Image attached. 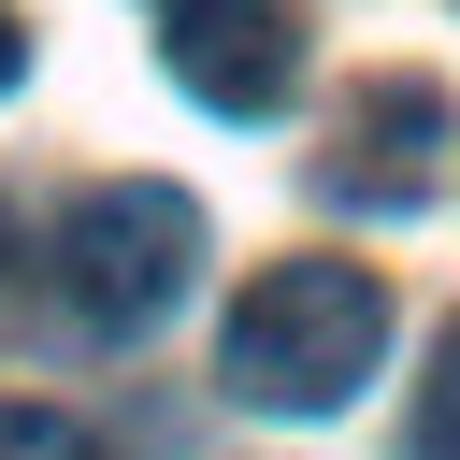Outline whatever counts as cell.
I'll list each match as a JSON object with an SVG mask.
<instances>
[{"mask_svg":"<svg viewBox=\"0 0 460 460\" xmlns=\"http://www.w3.org/2000/svg\"><path fill=\"white\" fill-rule=\"evenodd\" d=\"M374 359H388V288L359 259H273L216 331V374L259 417H345Z\"/></svg>","mask_w":460,"mask_h":460,"instance_id":"obj_1","label":"cell"},{"mask_svg":"<svg viewBox=\"0 0 460 460\" xmlns=\"http://www.w3.org/2000/svg\"><path fill=\"white\" fill-rule=\"evenodd\" d=\"M201 273V201L158 187V172H101L72 216H58V302L86 331H158Z\"/></svg>","mask_w":460,"mask_h":460,"instance_id":"obj_2","label":"cell"},{"mask_svg":"<svg viewBox=\"0 0 460 460\" xmlns=\"http://www.w3.org/2000/svg\"><path fill=\"white\" fill-rule=\"evenodd\" d=\"M431 144H446V86L431 72H359L331 144H316V187L359 201V216H417L431 201Z\"/></svg>","mask_w":460,"mask_h":460,"instance_id":"obj_3","label":"cell"},{"mask_svg":"<svg viewBox=\"0 0 460 460\" xmlns=\"http://www.w3.org/2000/svg\"><path fill=\"white\" fill-rule=\"evenodd\" d=\"M158 72L201 115H273L302 86V14L288 0H158Z\"/></svg>","mask_w":460,"mask_h":460,"instance_id":"obj_4","label":"cell"},{"mask_svg":"<svg viewBox=\"0 0 460 460\" xmlns=\"http://www.w3.org/2000/svg\"><path fill=\"white\" fill-rule=\"evenodd\" d=\"M402 460H460V316L431 331V374H417V402H402Z\"/></svg>","mask_w":460,"mask_h":460,"instance_id":"obj_5","label":"cell"},{"mask_svg":"<svg viewBox=\"0 0 460 460\" xmlns=\"http://www.w3.org/2000/svg\"><path fill=\"white\" fill-rule=\"evenodd\" d=\"M0 460H101V446H86L58 402H0Z\"/></svg>","mask_w":460,"mask_h":460,"instance_id":"obj_6","label":"cell"},{"mask_svg":"<svg viewBox=\"0 0 460 460\" xmlns=\"http://www.w3.org/2000/svg\"><path fill=\"white\" fill-rule=\"evenodd\" d=\"M14 72H29V29H14V0H0V86H14Z\"/></svg>","mask_w":460,"mask_h":460,"instance_id":"obj_7","label":"cell"},{"mask_svg":"<svg viewBox=\"0 0 460 460\" xmlns=\"http://www.w3.org/2000/svg\"><path fill=\"white\" fill-rule=\"evenodd\" d=\"M0 259H14V201H0Z\"/></svg>","mask_w":460,"mask_h":460,"instance_id":"obj_8","label":"cell"}]
</instances>
